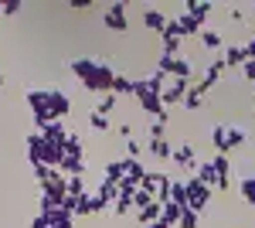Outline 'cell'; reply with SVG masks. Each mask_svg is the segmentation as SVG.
<instances>
[{"mask_svg":"<svg viewBox=\"0 0 255 228\" xmlns=\"http://www.w3.org/2000/svg\"><path fill=\"white\" fill-rule=\"evenodd\" d=\"M27 109H31L34 126H44L48 119H65L72 113V99L61 89H31L27 92Z\"/></svg>","mask_w":255,"mask_h":228,"instance_id":"6da1fadb","label":"cell"},{"mask_svg":"<svg viewBox=\"0 0 255 228\" xmlns=\"http://www.w3.org/2000/svg\"><path fill=\"white\" fill-rule=\"evenodd\" d=\"M72 75L82 82V89H89V92H96V95H106V92H113L116 68L106 65V61H99V58H75L72 61Z\"/></svg>","mask_w":255,"mask_h":228,"instance_id":"7a4b0ae2","label":"cell"},{"mask_svg":"<svg viewBox=\"0 0 255 228\" xmlns=\"http://www.w3.org/2000/svg\"><path fill=\"white\" fill-rule=\"evenodd\" d=\"M163 82H167V78L160 75V72H153V75H146V78H133V99H136V106L150 116V119L163 113V102H160Z\"/></svg>","mask_w":255,"mask_h":228,"instance_id":"3957f363","label":"cell"},{"mask_svg":"<svg viewBox=\"0 0 255 228\" xmlns=\"http://www.w3.org/2000/svg\"><path fill=\"white\" fill-rule=\"evenodd\" d=\"M61 157H65L61 143H55V140H48V136H41V133L27 136V160L31 164H44V167H55L58 171Z\"/></svg>","mask_w":255,"mask_h":228,"instance_id":"277c9868","label":"cell"},{"mask_svg":"<svg viewBox=\"0 0 255 228\" xmlns=\"http://www.w3.org/2000/svg\"><path fill=\"white\" fill-rule=\"evenodd\" d=\"M184 194H187V208L201 215V211L211 205V194H215V191L208 188V184H201L197 177H187V181H184Z\"/></svg>","mask_w":255,"mask_h":228,"instance_id":"5b68a950","label":"cell"},{"mask_svg":"<svg viewBox=\"0 0 255 228\" xmlns=\"http://www.w3.org/2000/svg\"><path fill=\"white\" fill-rule=\"evenodd\" d=\"M41 198H48L55 208H61V205H65V198H68V177L55 171L44 184H41Z\"/></svg>","mask_w":255,"mask_h":228,"instance_id":"8992f818","label":"cell"},{"mask_svg":"<svg viewBox=\"0 0 255 228\" xmlns=\"http://www.w3.org/2000/svg\"><path fill=\"white\" fill-rule=\"evenodd\" d=\"M102 24H106L109 31H116V34H126V31H129V20H126V3H123V0L109 3V7H106V14H102Z\"/></svg>","mask_w":255,"mask_h":228,"instance_id":"52a82bcc","label":"cell"},{"mask_svg":"<svg viewBox=\"0 0 255 228\" xmlns=\"http://www.w3.org/2000/svg\"><path fill=\"white\" fill-rule=\"evenodd\" d=\"M174 160L180 171H197V150H194V143H180V147H174Z\"/></svg>","mask_w":255,"mask_h":228,"instance_id":"ba28073f","label":"cell"},{"mask_svg":"<svg viewBox=\"0 0 255 228\" xmlns=\"http://www.w3.org/2000/svg\"><path fill=\"white\" fill-rule=\"evenodd\" d=\"M143 177H146V167L139 164V160H129L126 164V177L119 181V191H136L143 184Z\"/></svg>","mask_w":255,"mask_h":228,"instance_id":"9c48e42d","label":"cell"},{"mask_svg":"<svg viewBox=\"0 0 255 228\" xmlns=\"http://www.w3.org/2000/svg\"><path fill=\"white\" fill-rule=\"evenodd\" d=\"M211 167L218 174V191H228L232 188V160L225 157V153H215L211 157Z\"/></svg>","mask_w":255,"mask_h":228,"instance_id":"30bf717a","label":"cell"},{"mask_svg":"<svg viewBox=\"0 0 255 228\" xmlns=\"http://www.w3.org/2000/svg\"><path fill=\"white\" fill-rule=\"evenodd\" d=\"M197 41H201V48H204V51H211V55H221V48H225V34L215 31V27H201Z\"/></svg>","mask_w":255,"mask_h":228,"instance_id":"8fae6325","label":"cell"},{"mask_svg":"<svg viewBox=\"0 0 255 228\" xmlns=\"http://www.w3.org/2000/svg\"><path fill=\"white\" fill-rule=\"evenodd\" d=\"M167 20H170V17H167L160 7H146V10H143V27H146V31H153V34H163Z\"/></svg>","mask_w":255,"mask_h":228,"instance_id":"7c38bea8","label":"cell"},{"mask_svg":"<svg viewBox=\"0 0 255 228\" xmlns=\"http://www.w3.org/2000/svg\"><path fill=\"white\" fill-rule=\"evenodd\" d=\"M228 130H232L228 123H215V126H211V143H215V153H225V157L232 153V140H228Z\"/></svg>","mask_w":255,"mask_h":228,"instance_id":"4fadbf2b","label":"cell"},{"mask_svg":"<svg viewBox=\"0 0 255 228\" xmlns=\"http://www.w3.org/2000/svg\"><path fill=\"white\" fill-rule=\"evenodd\" d=\"M85 171H89L85 157H61L58 164V174H65V177H85Z\"/></svg>","mask_w":255,"mask_h":228,"instance_id":"5bb4252c","label":"cell"},{"mask_svg":"<svg viewBox=\"0 0 255 228\" xmlns=\"http://www.w3.org/2000/svg\"><path fill=\"white\" fill-rule=\"evenodd\" d=\"M211 10H215V3H211V0H187V3H184V14H191V17L201 20V24L208 20Z\"/></svg>","mask_w":255,"mask_h":228,"instance_id":"9a60e30c","label":"cell"},{"mask_svg":"<svg viewBox=\"0 0 255 228\" xmlns=\"http://www.w3.org/2000/svg\"><path fill=\"white\" fill-rule=\"evenodd\" d=\"M146 153H150L153 160L163 164V160H170V157H174V143H170V140H150V143H146Z\"/></svg>","mask_w":255,"mask_h":228,"instance_id":"2e32d148","label":"cell"},{"mask_svg":"<svg viewBox=\"0 0 255 228\" xmlns=\"http://www.w3.org/2000/svg\"><path fill=\"white\" fill-rule=\"evenodd\" d=\"M221 61H225V68H242V65H245L242 44H225V48H221Z\"/></svg>","mask_w":255,"mask_h":228,"instance_id":"e0dca14e","label":"cell"},{"mask_svg":"<svg viewBox=\"0 0 255 228\" xmlns=\"http://www.w3.org/2000/svg\"><path fill=\"white\" fill-rule=\"evenodd\" d=\"M174 20H177V27H180V34H184V41L201 34V20H194L191 14H177Z\"/></svg>","mask_w":255,"mask_h":228,"instance_id":"ac0fdd59","label":"cell"},{"mask_svg":"<svg viewBox=\"0 0 255 228\" xmlns=\"http://www.w3.org/2000/svg\"><path fill=\"white\" fill-rule=\"evenodd\" d=\"M126 164H129V160H126V157H123V160H109V164H106V177H102V181H109V184H119V181H123V177H126Z\"/></svg>","mask_w":255,"mask_h":228,"instance_id":"d6986e66","label":"cell"},{"mask_svg":"<svg viewBox=\"0 0 255 228\" xmlns=\"http://www.w3.org/2000/svg\"><path fill=\"white\" fill-rule=\"evenodd\" d=\"M167 123H170V113L163 109L160 116L150 119V140H167Z\"/></svg>","mask_w":255,"mask_h":228,"instance_id":"ffe728a7","label":"cell"},{"mask_svg":"<svg viewBox=\"0 0 255 228\" xmlns=\"http://www.w3.org/2000/svg\"><path fill=\"white\" fill-rule=\"evenodd\" d=\"M61 150H65V157H85V140L79 133H68L65 143H61Z\"/></svg>","mask_w":255,"mask_h":228,"instance_id":"44dd1931","label":"cell"},{"mask_svg":"<svg viewBox=\"0 0 255 228\" xmlns=\"http://www.w3.org/2000/svg\"><path fill=\"white\" fill-rule=\"evenodd\" d=\"M160 211H163V205H160V201H150L146 208L133 211V215H136V222H139V225L146 228V225H150V222H157V218H160Z\"/></svg>","mask_w":255,"mask_h":228,"instance_id":"7402d4cb","label":"cell"},{"mask_svg":"<svg viewBox=\"0 0 255 228\" xmlns=\"http://www.w3.org/2000/svg\"><path fill=\"white\" fill-rule=\"evenodd\" d=\"M194 177H197V181H201V184H208V188H211V191L218 188V174H215V167H211V160H204V164H197Z\"/></svg>","mask_w":255,"mask_h":228,"instance_id":"603a6c76","label":"cell"},{"mask_svg":"<svg viewBox=\"0 0 255 228\" xmlns=\"http://www.w3.org/2000/svg\"><path fill=\"white\" fill-rule=\"evenodd\" d=\"M116 106H119V95L106 92V95H99V102H96V113H99V116H106V119H109V116L116 113Z\"/></svg>","mask_w":255,"mask_h":228,"instance_id":"cb8c5ba5","label":"cell"},{"mask_svg":"<svg viewBox=\"0 0 255 228\" xmlns=\"http://www.w3.org/2000/svg\"><path fill=\"white\" fill-rule=\"evenodd\" d=\"M180 106H184L187 113H197V109L204 106V92H201L197 85H191V89H187V95H184V102H180Z\"/></svg>","mask_w":255,"mask_h":228,"instance_id":"d4e9b609","label":"cell"},{"mask_svg":"<svg viewBox=\"0 0 255 228\" xmlns=\"http://www.w3.org/2000/svg\"><path fill=\"white\" fill-rule=\"evenodd\" d=\"M48 218V225L51 228H75V222H72V215L65 208H58V211H51V215H44Z\"/></svg>","mask_w":255,"mask_h":228,"instance_id":"484cf974","label":"cell"},{"mask_svg":"<svg viewBox=\"0 0 255 228\" xmlns=\"http://www.w3.org/2000/svg\"><path fill=\"white\" fill-rule=\"evenodd\" d=\"M113 211H116L119 218H123V215H133V191H119V198H116V205H113Z\"/></svg>","mask_w":255,"mask_h":228,"instance_id":"4316f807","label":"cell"},{"mask_svg":"<svg viewBox=\"0 0 255 228\" xmlns=\"http://www.w3.org/2000/svg\"><path fill=\"white\" fill-rule=\"evenodd\" d=\"M167 201H174L180 208H187V194H184V181H170V191H167Z\"/></svg>","mask_w":255,"mask_h":228,"instance_id":"83f0119b","label":"cell"},{"mask_svg":"<svg viewBox=\"0 0 255 228\" xmlns=\"http://www.w3.org/2000/svg\"><path fill=\"white\" fill-rule=\"evenodd\" d=\"M238 194H242V201H245V205H252V208H255V177H242Z\"/></svg>","mask_w":255,"mask_h":228,"instance_id":"f1b7e54d","label":"cell"},{"mask_svg":"<svg viewBox=\"0 0 255 228\" xmlns=\"http://www.w3.org/2000/svg\"><path fill=\"white\" fill-rule=\"evenodd\" d=\"M180 205H174V201H163V211H160V218H163V222H167V225L170 228H177V218H180Z\"/></svg>","mask_w":255,"mask_h":228,"instance_id":"f546056e","label":"cell"},{"mask_svg":"<svg viewBox=\"0 0 255 228\" xmlns=\"http://www.w3.org/2000/svg\"><path fill=\"white\" fill-rule=\"evenodd\" d=\"M96 194L102 198V201H106V205H116V198H119V184H109V181H102Z\"/></svg>","mask_w":255,"mask_h":228,"instance_id":"4dcf8cb0","label":"cell"},{"mask_svg":"<svg viewBox=\"0 0 255 228\" xmlns=\"http://www.w3.org/2000/svg\"><path fill=\"white\" fill-rule=\"evenodd\" d=\"M113 95H133V78L129 75H116L113 78Z\"/></svg>","mask_w":255,"mask_h":228,"instance_id":"1f68e13d","label":"cell"},{"mask_svg":"<svg viewBox=\"0 0 255 228\" xmlns=\"http://www.w3.org/2000/svg\"><path fill=\"white\" fill-rule=\"evenodd\" d=\"M197 225H201V215H197V211H191V208L180 211V218H177V228H197Z\"/></svg>","mask_w":255,"mask_h":228,"instance_id":"d6a6232c","label":"cell"},{"mask_svg":"<svg viewBox=\"0 0 255 228\" xmlns=\"http://www.w3.org/2000/svg\"><path fill=\"white\" fill-rule=\"evenodd\" d=\"M89 126H92V133H109V130H113V123H109L106 116H99V113L89 116Z\"/></svg>","mask_w":255,"mask_h":228,"instance_id":"836d02e7","label":"cell"},{"mask_svg":"<svg viewBox=\"0 0 255 228\" xmlns=\"http://www.w3.org/2000/svg\"><path fill=\"white\" fill-rule=\"evenodd\" d=\"M180 48H184L180 38H163V58H180Z\"/></svg>","mask_w":255,"mask_h":228,"instance_id":"e575fe53","label":"cell"},{"mask_svg":"<svg viewBox=\"0 0 255 228\" xmlns=\"http://www.w3.org/2000/svg\"><path fill=\"white\" fill-rule=\"evenodd\" d=\"M150 201H157V198H153V194H150V191H143V188H136V191H133V211L146 208V205H150Z\"/></svg>","mask_w":255,"mask_h":228,"instance_id":"d590c367","label":"cell"},{"mask_svg":"<svg viewBox=\"0 0 255 228\" xmlns=\"http://www.w3.org/2000/svg\"><path fill=\"white\" fill-rule=\"evenodd\" d=\"M228 140H232V150H238V147L249 143V133H245L242 126H232V130H228Z\"/></svg>","mask_w":255,"mask_h":228,"instance_id":"8d00e7d4","label":"cell"},{"mask_svg":"<svg viewBox=\"0 0 255 228\" xmlns=\"http://www.w3.org/2000/svg\"><path fill=\"white\" fill-rule=\"evenodd\" d=\"M24 10V0H7V3H0V17H14Z\"/></svg>","mask_w":255,"mask_h":228,"instance_id":"74e56055","label":"cell"},{"mask_svg":"<svg viewBox=\"0 0 255 228\" xmlns=\"http://www.w3.org/2000/svg\"><path fill=\"white\" fill-rule=\"evenodd\" d=\"M139 153H143V143H139L136 136L126 140V160H139Z\"/></svg>","mask_w":255,"mask_h":228,"instance_id":"f35d334b","label":"cell"},{"mask_svg":"<svg viewBox=\"0 0 255 228\" xmlns=\"http://www.w3.org/2000/svg\"><path fill=\"white\" fill-rule=\"evenodd\" d=\"M31 171H34V181H38V184H44V181H48V177L55 174V167H44V164H31Z\"/></svg>","mask_w":255,"mask_h":228,"instance_id":"ab89813d","label":"cell"},{"mask_svg":"<svg viewBox=\"0 0 255 228\" xmlns=\"http://www.w3.org/2000/svg\"><path fill=\"white\" fill-rule=\"evenodd\" d=\"M85 177H68V194H75V198H79V194H85Z\"/></svg>","mask_w":255,"mask_h":228,"instance_id":"60d3db41","label":"cell"},{"mask_svg":"<svg viewBox=\"0 0 255 228\" xmlns=\"http://www.w3.org/2000/svg\"><path fill=\"white\" fill-rule=\"evenodd\" d=\"M228 20H232V24H242V20H249V7H232V10H228Z\"/></svg>","mask_w":255,"mask_h":228,"instance_id":"b9f144b4","label":"cell"},{"mask_svg":"<svg viewBox=\"0 0 255 228\" xmlns=\"http://www.w3.org/2000/svg\"><path fill=\"white\" fill-rule=\"evenodd\" d=\"M242 55H245V61H255V34L242 44Z\"/></svg>","mask_w":255,"mask_h":228,"instance_id":"7bdbcfd3","label":"cell"},{"mask_svg":"<svg viewBox=\"0 0 255 228\" xmlns=\"http://www.w3.org/2000/svg\"><path fill=\"white\" fill-rule=\"evenodd\" d=\"M242 78H245V82H255V61H245V65H242Z\"/></svg>","mask_w":255,"mask_h":228,"instance_id":"ee69618b","label":"cell"},{"mask_svg":"<svg viewBox=\"0 0 255 228\" xmlns=\"http://www.w3.org/2000/svg\"><path fill=\"white\" fill-rule=\"evenodd\" d=\"M116 133L123 136V140H133V123H119V126H116Z\"/></svg>","mask_w":255,"mask_h":228,"instance_id":"f6af8a7d","label":"cell"},{"mask_svg":"<svg viewBox=\"0 0 255 228\" xmlns=\"http://www.w3.org/2000/svg\"><path fill=\"white\" fill-rule=\"evenodd\" d=\"M27 228H51V225H48V218H44V215H38V218H31V222H27Z\"/></svg>","mask_w":255,"mask_h":228,"instance_id":"bcb514c9","label":"cell"},{"mask_svg":"<svg viewBox=\"0 0 255 228\" xmlns=\"http://www.w3.org/2000/svg\"><path fill=\"white\" fill-rule=\"evenodd\" d=\"M68 7H72V10H89V7H92V0H72Z\"/></svg>","mask_w":255,"mask_h":228,"instance_id":"7dc6e473","label":"cell"},{"mask_svg":"<svg viewBox=\"0 0 255 228\" xmlns=\"http://www.w3.org/2000/svg\"><path fill=\"white\" fill-rule=\"evenodd\" d=\"M146 228H170V225H167L163 218H157V222H150V225H146Z\"/></svg>","mask_w":255,"mask_h":228,"instance_id":"c3c4849f","label":"cell"},{"mask_svg":"<svg viewBox=\"0 0 255 228\" xmlns=\"http://www.w3.org/2000/svg\"><path fill=\"white\" fill-rule=\"evenodd\" d=\"M3 82H7V78H3V72H0V89H3Z\"/></svg>","mask_w":255,"mask_h":228,"instance_id":"681fc988","label":"cell"},{"mask_svg":"<svg viewBox=\"0 0 255 228\" xmlns=\"http://www.w3.org/2000/svg\"><path fill=\"white\" fill-rule=\"evenodd\" d=\"M252 177H255V174H252Z\"/></svg>","mask_w":255,"mask_h":228,"instance_id":"f907efd6","label":"cell"}]
</instances>
